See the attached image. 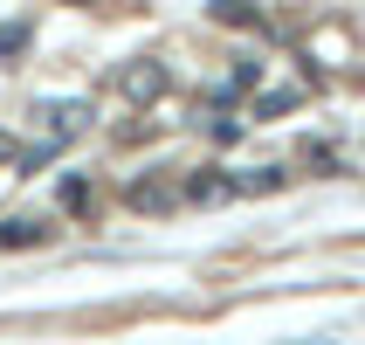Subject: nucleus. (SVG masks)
<instances>
[{
	"instance_id": "f257e3e1",
	"label": "nucleus",
	"mask_w": 365,
	"mask_h": 345,
	"mask_svg": "<svg viewBox=\"0 0 365 345\" xmlns=\"http://www.w3.org/2000/svg\"><path fill=\"white\" fill-rule=\"evenodd\" d=\"M90 118H97V111H90L83 97L35 104V124H41V139H48V145H69V139H83V131H90Z\"/></svg>"
},
{
	"instance_id": "f03ea898",
	"label": "nucleus",
	"mask_w": 365,
	"mask_h": 345,
	"mask_svg": "<svg viewBox=\"0 0 365 345\" xmlns=\"http://www.w3.org/2000/svg\"><path fill=\"white\" fill-rule=\"evenodd\" d=\"M118 90H124L131 104H159L165 90H173V76H165V62H159V56H131V62L118 69Z\"/></svg>"
},
{
	"instance_id": "7ed1b4c3",
	"label": "nucleus",
	"mask_w": 365,
	"mask_h": 345,
	"mask_svg": "<svg viewBox=\"0 0 365 345\" xmlns=\"http://www.w3.org/2000/svg\"><path fill=\"white\" fill-rule=\"evenodd\" d=\"M180 194L193 207H221V201H235V180H227L221 166H200V173H186V180H180Z\"/></svg>"
},
{
	"instance_id": "20e7f679",
	"label": "nucleus",
	"mask_w": 365,
	"mask_h": 345,
	"mask_svg": "<svg viewBox=\"0 0 365 345\" xmlns=\"http://www.w3.org/2000/svg\"><path fill=\"white\" fill-rule=\"evenodd\" d=\"M35 242H48V221H35V214L0 221V249H35Z\"/></svg>"
},
{
	"instance_id": "39448f33",
	"label": "nucleus",
	"mask_w": 365,
	"mask_h": 345,
	"mask_svg": "<svg viewBox=\"0 0 365 345\" xmlns=\"http://www.w3.org/2000/svg\"><path fill=\"white\" fill-rule=\"evenodd\" d=\"M227 180H235V194H276L289 173L283 166H255V173H227Z\"/></svg>"
},
{
	"instance_id": "423d86ee",
	"label": "nucleus",
	"mask_w": 365,
	"mask_h": 345,
	"mask_svg": "<svg viewBox=\"0 0 365 345\" xmlns=\"http://www.w3.org/2000/svg\"><path fill=\"white\" fill-rule=\"evenodd\" d=\"M214 21H221V28H255L262 7H255V0H214Z\"/></svg>"
},
{
	"instance_id": "0eeeda50",
	"label": "nucleus",
	"mask_w": 365,
	"mask_h": 345,
	"mask_svg": "<svg viewBox=\"0 0 365 345\" xmlns=\"http://www.w3.org/2000/svg\"><path fill=\"white\" fill-rule=\"evenodd\" d=\"M124 201H131V207H152V214H159V207L173 201V194H165L159 180H131V186H124Z\"/></svg>"
},
{
	"instance_id": "6e6552de",
	"label": "nucleus",
	"mask_w": 365,
	"mask_h": 345,
	"mask_svg": "<svg viewBox=\"0 0 365 345\" xmlns=\"http://www.w3.org/2000/svg\"><path fill=\"white\" fill-rule=\"evenodd\" d=\"M56 201L69 207V214H83V207H90V180H83V173H69V180L56 186Z\"/></svg>"
},
{
	"instance_id": "1a4fd4ad",
	"label": "nucleus",
	"mask_w": 365,
	"mask_h": 345,
	"mask_svg": "<svg viewBox=\"0 0 365 345\" xmlns=\"http://www.w3.org/2000/svg\"><path fill=\"white\" fill-rule=\"evenodd\" d=\"M28 35H35L28 21H7V28H0V62H14L21 49H28Z\"/></svg>"
},
{
	"instance_id": "9d476101",
	"label": "nucleus",
	"mask_w": 365,
	"mask_h": 345,
	"mask_svg": "<svg viewBox=\"0 0 365 345\" xmlns=\"http://www.w3.org/2000/svg\"><path fill=\"white\" fill-rule=\"evenodd\" d=\"M207 131H214V139H221V145H235V139H242V131H248V124L235 118V111H227V97H221V111H214V124H207Z\"/></svg>"
},
{
	"instance_id": "9b49d317",
	"label": "nucleus",
	"mask_w": 365,
	"mask_h": 345,
	"mask_svg": "<svg viewBox=\"0 0 365 345\" xmlns=\"http://www.w3.org/2000/svg\"><path fill=\"white\" fill-rule=\"evenodd\" d=\"M289 104H297V90H262V97H255V118H283Z\"/></svg>"
},
{
	"instance_id": "f8f14e48",
	"label": "nucleus",
	"mask_w": 365,
	"mask_h": 345,
	"mask_svg": "<svg viewBox=\"0 0 365 345\" xmlns=\"http://www.w3.org/2000/svg\"><path fill=\"white\" fill-rule=\"evenodd\" d=\"M0 159H14V139H0Z\"/></svg>"
}]
</instances>
